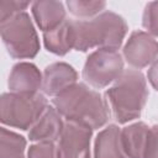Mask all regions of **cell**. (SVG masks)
<instances>
[{
  "label": "cell",
  "instance_id": "ffe728a7",
  "mask_svg": "<svg viewBox=\"0 0 158 158\" xmlns=\"http://www.w3.org/2000/svg\"><path fill=\"white\" fill-rule=\"evenodd\" d=\"M27 158H58L54 142H37L30 146Z\"/></svg>",
  "mask_w": 158,
  "mask_h": 158
},
{
  "label": "cell",
  "instance_id": "30bf717a",
  "mask_svg": "<svg viewBox=\"0 0 158 158\" xmlns=\"http://www.w3.org/2000/svg\"><path fill=\"white\" fill-rule=\"evenodd\" d=\"M78 73L64 62H56L46 67L43 72L42 90L48 96H58L74 84H77Z\"/></svg>",
  "mask_w": 158,
  "mask_h": 158
},
{
  "label": "cell",
  "instance_id": "7402d4cb",
  "mask_svg": "<svg viewBox=\"0 0 158 158\" xmlns=\"http://www.w3.org/2000/svg\"><path fill=\"white\" fill-rule=\"evenodd\" d=\"M147 77H148V80H149L151 85L158 91V57H157V59L152 63L151 68L148 69Z\"/></svg>",
  "mask_w": 158,
  "mask_h": 158
},
{
  "label": "cell",
  "instance_id": "3957f363",
  "mask_svg": "<svg viewBox=\"0 0 158 158\" xmlns=\"http://www.w3.org/2000/svg\"><path fill=\"white\" fill-rule=\"evenodd\" d=\"M114 118L118 123H126L138 118L146 106L148 98L147 81L138 69H125L105 91Z\"/></svg>",
  "mask_w": 158,
  "mask_h": 158
},
{
  "label": "cell",
  "instance_id": "2e32d148",
  "mask_svg": "<svg viewBox=\"0 0 158 158\" xmlns=\"http://www.w3.org/2000/svg\"><path fill=\"white\" fill-rule=\"evenodd\" d=\"M26 139L5 127L0 130V158H25Z\"/></svg>",
  "mask_w": 158,
  "mask_h": 158
},
{
  "label": "cell",
  "instance_id": "7c38bea8",
  "mask_svg": "<svg viewBox=\"0 0 158 158\" xmlns=\"http://www.w3.org/2000/svg\"><path fill=\"white\" fill-rule=\"evenodd\" d=\"M31 10L37 26L40 30H42L43 33L54 30L67 20L65 9L60 1H35L31 5Z\"/></svg>",
  "mask_w": 158,
  "mask_h": 158
},
{
  "label": "cell",
  "instance_id": "8992f818",
  "mask_svg": "<svg viewBox=\"0 0 158 158\" xmlns=\"http://www.w3.org/2000/svg\"><path fill=\"white\" fill-rule=\"evenodd\" d=\"M123 59L116 49L99 48L89 54L83 68V79L96 89L115 81L123 73Z\"/></svg>",
  "mask_w": 158,
  "mask_h": 158
},
{
  "label": "cell",
  "instance_id": "d6986e66",
  "mask_svg": "<svg viewBox=\"0 0 158 158\" xmlns=\"http://www.w3.org/2000/svg\"><path fill=\"white\" fill-rule=\"evenodd\" d=\"M27 6H30L28 1L1 0L0 1V22H4L20 12H23Z\"/></svg>",
  "mask_w": 158,
  "mask_h": 158
},
{
  "label": "cell",
  "instance_id": "6da1fadb",
  "mask_svg": "<svg viewBox=\"0 0 158 158\" xmlns=\"http://www.w3.org/2000/svg\"><path fill=\"white\" fill-rule=\"evenodd\" d=\"M53 106L67 121L91 130L102 127L110 118L109 106L100 93L84 83H77L53 100Z\"/></svg>",
  "mask_w": 158,
  "mask_h": 158
},
{
  "label": "cell",
  "instance_id": "5b68a950",
  "mask_svg": "<svg viewBox=\"0 0 158 158\" xmlns=\"http://www.w3.org/2000/svg\"><path fill=\"white\" fill-rule=\"evenodd\" d=\"M0 23L2 42L12 58L31 59L37 56L40 52V38L31 17L26 11Z\"/></svg>",
  "mask_w": 158,
  "mask_h": 158
},
{
  "label": "cell",
  "instance_id": "9c48e42d",
  "mask_svg": "<svg viewBox=\"0 0 158 158\" xmlns=\"http://www.w3.org/2000/svg\"><path fill=\"white\" fill-rule=\"evenodd\" d=\"M43 77L40 69L30 62L16 63L9 75L7 86L10 93L35 95L42 88Z\"/></svg>",
  "mask_w": 158,
  "mask_h": 158
},
{
  "label": "cell",
  "instance_id": "ac0fdd59",
  "mask_svg": "<svg viewBox=\"0 0 158 158\" xmlns=\"http://www.w3.org/2000/svg\"><path fill=\"white\" fill-rule=\"evenodd\" d=\"M142 25L151 36L158 38V1H151L146 5Z\"/></svg>",
  "mask_w": 158,
  "mask_h": 158
},
{
  "label": "cell",
  "instance_id": "44dd1931",
  "mask_svg": "<svg viewBox=\"0 0 158 158\" xmlns=\"http://www.w3.org/2000/svg\"><path fill=\"white\" fill-rule=\"evenodd\" d=\"M143 158H158V125L149 127Z\"/></svg>",
  "mask_w": 158,
  "mask_h": 158
},
{
  "label": "cell",
  "instance_id": "ba28073f",
  "mask_svg": "<svg viewBox=\"0 0 158 158\" xmlns=\"http://www.w3.org/2000/svg\"><path fill=\"white\" fill-rule=\"evenodd\" d=\"M123 57L131 67L142 69L157 59L158 41L148 32L133 31L123 46Z\"/></svg>",
  "mask_w": 158,
  "mask_h": 158
},
{
  "label": "cell",
  "instance_id": "8fae6325",
  "mask_svg": "<svg viewBox=\"0 0 158 158\" xmlns=\"http://www.w3.org/2000/svg\"><path fill=\"white\" fill-rule=\"evenodd\" d=\"M64 123L54 106H47L42 116L30 128L28 138L33 142H56L59 139Z\"/></svg>",
  "mask_w": 158,
  "mask_h": 158
},
{
  "label": "cell",
  "instance_id": "5bb4252c",
  "mask_svg": "<svg viewBox=\"0 0 158 158\" xmlns=\"http://www.w3.org/2000/svg\"><path fill=\"white\" fill-rule=\"evenodd\" d=\"M149 127L144 122H136L121 130V141L127 158H143Z\"/></svg>",
  "mask_w": 158,
  "mask_h": 158
},
{
  "label": "cell",
  "instance_id": "52a82bcc",
  "mask_svg": "<svg viewBox=\"0 0 158 158\" xmlns=\"http://www.w3.org/2000/svg\"><path fill=\"white\" fill-rule=\"evenodd\" d=\"M93 130L67 121L58 142V158H91L90 139Z\"/></svg>",
  "mask_w": 158,
  "mask_h": 158
},
{
  "label": "cell",
  "instance_id": "7a4b0ae2",
  "mask_svg": "<svg viewBox=\"0 0 158 158\" xmlns=\"http://www.w3.org/2000/svg\"><path fill=\"white\" fill-rule=\"evenodd\" d=\"M128 31L125 19L104 11L91 20H73L74 49L86 52L94 47L118 49Z\"/></svg>",
  "mask_w": 158,
  "mask_h": 158
},
{
  "label": "cell",
  "instance_id": "9a60e30c",
  "mask_svg": "<svg viewBox=\"0 0 158 158\" xmlns=\"http://www.w3.org/2000/svg\"><path fill=\"white\" fill-rule=\"evenodd\" d=\"M43 43L48 52L56 56H65L74 48L73 20L67 19L58 27L43 33Z\"/></svg>",
  "mask_w": 158,
  "mask_h": 158
},
{
  "label": "cell",
  "instance_id": "277c9868",
  "mask_svg": "<svg viewBox=\"0 0 158 158\" xmlns=\"http://www.w3.org/2000/svg\"><path fill=\"white\" fill-rule=\"evenodd\" d=\"M47 106L42 94L5 93L0 99V120L2 125L26 131L37 122Z\"/></svg>",
  "mask_w": 158,
  "mask_h": 158
},
{
  "label": "cell",
  "instance_id": "4fadbf2b",
  "mask_svg": "<svg viewBox=\"0 0 158 158\" xmlns=\"http://www.w3.org/2000/svg\"><path fill=\"white\" fill-rule=\"evenodd\" d=\"M94 158H127L118 126L109 125L99 132L94 143Z\"/></svg>",
  "mask_w": 158,
  "mask_h": 158
},
{
  "label": "cell",
  "instance_id": "e0dca14e",
  "mask_svg": "<svg viewBox=\"0 0 158 158\" xmlns=\"http://www.w3.org/2000/svg\"><path fill=\"white\" fill-rule=\"evenodd\" d=\"M69 12L77 17L88 19L93 16H98L105 9V1H93V0H68L65 2Z\"/></svg>",
  "mask_w": 158,
  "mask_h": 158
}]
</instances>
